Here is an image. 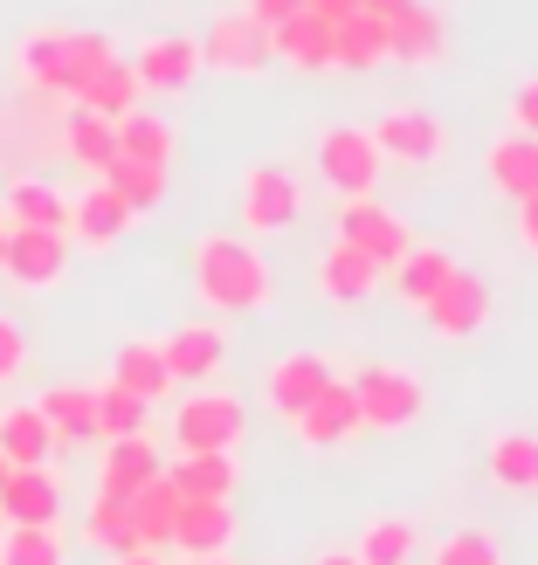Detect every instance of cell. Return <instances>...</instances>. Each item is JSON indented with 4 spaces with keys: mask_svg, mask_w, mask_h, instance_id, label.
<instances>
[{
    "mask_svg": "<svg viewBox=\"0 0 538 565\" xmlns=\"http://www.w3.org/2000/svg\"><path fill=\"white\" fill-rule=\"evenodd\" d=\"M387 282V269L373 263V256H359L352 242H331L325 256H318V290L331 297V303H366Z\"/></svg>",
    "mask_w": 538,
    "mask_h": 565,
    "instance_id": "cell-19",
    "label": "cell"
},
{
    "mask_svg": "<svg viewBox=\"0 0 538 565\" xmlns=\"http://www.w3.org/2000/svg\"><path fill=\"white\" fill-rule=\"evenodd\" d=\"M291 14H304V0H249V21H263V28L291 21Z\"/></svg>",
    "mask_w": 538,
    "mask_h": 565,
    "instance_id": "cell-46",
    "label": "cell"
},
{
    "mask_svg": "<svg viewBox=\"0 0 538 565\" xmlns=\"http://www.w3.org/2000/svg\"><path fill=\"white\" fill-rule=\"evenodd\" d=\"M159 352H166L173 386H187V380H221V365H229V331H221V324H180Z\"/></svg>",
    "mask_w": 538,
    "mask_h": 565,
    "instance_id": "cell-15",
    "label": "cell"
},
{
    "mask_svg": "<svg viewBox=\"0 0 538 565\" xmlns=\"http://www.w3.org/2000/svg\"><path fill=\"white\" fill-rule=\"evenodd\" d=\"M380 146H373V131H359V125H331L325 138H318V173H325V186L338 193V201H352V193H373V180H380Z\"/></svg>",
    "mask_w": 538,
    "mask_h": 565,
    "instance_id": "cell-6",
    "label": "cell"
},
{
    "mask_svg": "<svg viewBox=\"0 0 538 565\" xmlns=\"http://www.w3.org/2000/svg\"><path fill=\"white\" fill-rule=\"evenodd\" d=\"M21 76L42 97H70V28H35L21 42Z\"/></svg>",
    "mask_w": 538,
    "mask_h": 565,
    "instance_id": "cell-25",
    "label": "cell"
},
{
    "mask_svg": "<svg viewBox=\"0 0 538 565\" xmlns=\"http://www.w3.org/2000/svg\"><path fill=\"white\" fill-rule=\"evenodd\" d=\"M249 435V407L235 393H214V386H193L187 401L173 407V441L180 456H208V448H235Z\"/></svg>",
    "mask_w": 538,
    "mask_h": 565,
    "instance_id": "cell-3",
    "label": "cell"
},
{
    "mask_svg": "<svg viewBox=\"0 0 538 565\" xmlns=\"http://www.w3.org/2000/svg\"><path fill=\"white\" fill-rule=\"evenodd\" d=\"M146 401L138 393H125V386H97V441H118V435H146Z\"/></svg>",
    "mask_w": 538,
    "mask_h": 565,
    "instance_id": "cell-41",
    "label": "cell"
},
{
    "mask_svg": "<svg viewBox=\"0 0 538 565\" xmlns=\"http://www.w3.org/2000/svg\"><path fill=\"white\" fill-rule=\"evenodd\" d=\"M110 55H118V49H110V35H97V28H70V97L110 63Z\"/></svg>",
    "mask_w": 538,
    "mask_h": 565,
    "instance_id": "cell-42",
    "label": "cell"
},
{
    "mask_svg": "<svg viewBox=\"0 0 538 565\" xmlns=\"http://www.w3.org/2000/svg\"><path fill=\"white\" fill-rule=\"evenodd\" d=\"M387 276H393V297H401L408 310H429L435 290H442L449 276H456V256H449V248H435V242H414Z\"/></svg>",
    "mask_w": 538,
    "mask_h": 565,
    "instance_id": "cell-22",
    "label": "cell"
},
{
    "mask_svg": "<svg viewBox=\"0 0 538 565\" xmlns=\"http://www.w3.org/2000/svg\"><path fill=\"white\" fill-rule=\"evenodd\" d=\"M35 407L49 420L55 448H91L97 441V386H49Z\"/></svg>",
    "mask_w": 538,
    "mask_h": 565,
    "instance_id": "cell-20",
    "label": "cell"
},
{
    "mask_svg": "<svg viewBox=\"0 0 538 565\" xmlns=\"http://www.w3.org/2000/svg\"><path fill=\"white\" fill-rule=\"evenodd\" d=\"M63 146H70V159L83 166V173H110V166H118V125L110 118H97V110H70V125H63Z\"/></svg>",
    "mask_w": 538,
    "mask_h": 565,
    "instance_id": "cell-32",
    "label": "cell"
},
{
    "mask_svg": "<svg viewBox=\"0 0 538 565\" xmlns=\"http://www.w3.org/2000/svg\"><path fill=\"white\" fill-rule=\"evenodd\" d=\"M346 386H352L359 428H373V435H401V428H414V420L429 414V386H421V373H408V365H393V359L359 365Z\"/></svg>",
    "mask_w": 538,
    "mask_h": 565,
    "instance_id": "cell-2",
    "label": "cell"
},
{
    "mask_svg": "<svg viewBox=\"0 0 538 565\" xmlns=\"http://www.w3.org/2000/svg\"><path fill=\"white\" fill-rule=\"evenodd\" d=\"M490 483L504 497H538V435L531 428H504L490 441Z\"/></svg>",
    "mask_w": 538,
    "mask_h": 565,
    "instance_id": "cell-28",
    "label": "cell"
},
{
    "mask_svg": "<svg viewBox=\"0 0 538 565\" xmlns=\"http://www.w3.org/2000/svg\"><path fill=\"white\" fill-rule=\"evenodd\" d=\"M49 456H55V435H49L42 407H8V414H0V462H8V469H35Z\"/></svg>",
    "mask_w": 538,
    "mask_h": 565,
    "instance_id": "cell-33",
    "label": "cell"
},
{
    "mask_svg": "<svg viewBox=\"0 0 538 565\" xmlns=\"http://www.w3.org/2000/svg\"><path fill=\"white\" fill-rule=\"evenodd\" d=\"M110 565H166V552H146V545H138V552H125V558H110Z\"/></svg>",
    "mask_w": 538,
    "mask_h": 565,
    "instance_id": "cell-49",
    "label": "cell"
},
{
    "mask_svg": "<svg viewBox=\"0 0 538 565\" xmlns=\"http://www.w3.org/2000/svg\"><path fill=\"white\" fill-rule=\"evenodd\" d=\"M331 380H338V365H331L325 352H283V359L270 365V380H263V401H270L283 420H297Z\"/></svg>",
    "mask_w": 538,
    "mask_h": 565,
    "instance_id": "cell-12",
    "label": "cell"
},
{
    "mask_svg": "<svg viewBox=\"0 0 538 565\" xmlns=\"http://www.w3.org/2000/svg\"><path fill=\"white\" fill-rule=\"evenodd\" d=\"M304 14H318V21H346V14H359V0H304Z\"/></svg>",
    "mask_w": 538,
    "mask_h": 565,
    "instance_id": "cell-47",
    "label": "cell"
},
{
    "mask_svg": "<svg viewBox=\"0 0 538 565\" xmlns=\"http://www.w3.org/2000/svg\"><path fill=\"white\" fill-rule=\"evenodd\" d=\"M310 565H359V552H318Z\"/></svg>",
    "mask_w": 538,
    "mask_h": 565,
    "instance_id": "cell-50",
    "label": "cell"
},
{
    "mask_svg": "<svg viewBox=\"0 0 538 565\" xmlns=\"http://www.w3.org/2000/svg\"><path fill=\"white\" fill-rule=\"evenodd\" d=\"M338 242H352L359 256H373L380 269H393L414 248L408 221L393 214L387 201H373V193H352V201H338Z\"/></svg>",
    "mask_w": 538,
    "mask_h": 565,
    "instance_id": "cell-5",
    "label": "cell"
},
{
    "mask_svg": "<svg viewBox=\"0 0 538 565\" xmlns=\"http://www.w3.org/2000/svg\"><path fill=\"white\" fill-rule=\"evenodd\" d=\"M110 386L138 393L146 407H159L166 393H173V373H166V352L152 345V338H131V345L118 352V365H110Z\"/></svg>",
    "mask_w": 538,
    "mask_h": 565,
    "instance_id": "cell-30",
    "label": "cell"
},
{
    "mask_svg": "<svg viewBox=\"0 0 538 565\" xmlns=\"http://www.w3.org/2000/svg\"><path fill=\"white\" fill-rule=\"evenodd\" d=\"M104 186L118 193V201L131 207V214H152L159 201H166V166H146V159H118L104 173Z\"/></svg>",
    "mask_w": 538,
    "mask_h": 565,
    "instance_id": "cell-38",
    "label": "cell"
},
{
    "mask_svg": "<svg viewBox=\"0 0 538 565\" xmlns=\"http://www.w3.org/2000/svg\"><path fill=\"white\" fill-rule=\"evenodd\" d=\"M235 497H180L173 518V552L180 558H221L235 545Z\"/></svg>",
    "mask_w": 538,
    "mask_h": 565,
    "instance_id": "cell-11",
    "label": "cell"
},
{
    "mask_svg": "<svg viewBox=\"0 0 538 565\" xmlns=\"http://www.w3.org/2000/svg\"><path fill=\"white\" fill-rule=\"evenodd\" d=\"M173 146H180V138H173V125H166L159 110H146V104H138V110H125V118H118V159L173 166Z\"/></svg>",
    "mask_w": 538,
    "mask_h": 565,
    "instance_id": "cell-35",
    "label": "cell"
},
{
    "mask_svg": "<svg viewBox=\"0 0 538 565\" xmlns=\"http://www.w3.org/2000/svg\"><path fill=\"white\" fill-rule=\"evenodd\" d=\"M21 365H28V338H21L14 318H0V386L21 380Z\"/></svg>",
    "mask_w": 538,
    "mask_h": 565,
    "instance_id": "cell-43",
    "label": "cell"
},
{
    "mask_svg": "<svg viewBox=\"0 0 538 565\" xmlns=\"http://www.w3.org/2000/svg\"><path fill=\"white\" fill-rule=\"evenodd\" d=\"M159 469H166V462H159L152 435H118V441H104V456H97V490L131 497L138 483H152Z\"/></svg>",
    "mask_w": 538,
    "mask_h": 565,
    "instance_id": "cell-21",
    "label": "cell"
},
{
    "mask_svg": "<svg viewBox=\"0 0 538 565\" xmlns=\"http://www.w3.org/2000/svg\"><path fill=\"white\" fill-rule=\"evenodd\" d=\"M270 55L276 63H291V70H331V21L318 14H291V21H276L270 28Z\"/></svg>",
    "mask_w": 538,
    "mask_h": 565,
    "instance_id": "cell-24",
    "label": "cell"
},
{
    "mask_svg": "<svg viewBox=\"0 0 538 565\" xmlns=\"http://www.w3.org/2000/svg\"><path fill=\"white\" fill-rule=\"evenodd\" d=\"M373 146L387 166H435L449 152V125L435 118V110H387V118L373 125Z\"/></svg>",
    "mask_w": 538,
    "mask_h": 565,
    "instance_id": "cell-9",
    "label": "cell"
},
{
    "mask_svg": "<svg viewBox=\"0 0 538 565\" xmlns=\"http://www.w3.org/2000/svg\"><path fill=\"white\" fill-rule=\"evenodd\" d=\"M83 539H91L104 558H125V552H138V531H131V511H125V497L97 490V497H91V511H83Z\"/></svg>",
    "mask_w": 538,
    "mask_h": 565,
    "instance_id": "cell-37",
    "label": "cell"
},
{
    "mask_svg": "<svg viewBox=\"0 0 538 565\" xmlns=\"http://www.w3.org/2000/svg\"><path fill=\"white\" fill-rule=\"evenodd\" d=\"M270 28L249 21V14H221L208 35H201V70H221V76H256L270 70Z\"/></svg>",
    "mask_w": 538,
    "mask_h": 565,
    "instance_id": "cell-8",
    "label": "cell"
},
{
    "mask_svg": "<svg viewBox=\"0 0 538 565\" xmlns=\"http://www.w3.org/2000/svg\"><path fill=\"white\" fill-rule=\"evenodd\" d=\"M0 565H63V524H8Z\"/></svg>",
    "mask_w": 538,
    "mask_h": 565,
    "instance_id": "cell-39",
    "label": "cell"
},
{
    "mask_svg": "<svg viewBox=\"0 0 538 565\" xmlns=\"http://www.w3.org/2000/svg\"><path fill=\"white\" fill-rule=\"evenodd\" d=\"M0 524H63V476L49 462L8 469V483H0Z\"/></svg>",
    "mask_w": 538,
    "mask_h": 565,
    "instance_id": "cell-13",
    "label": "cell"
},
{
    "mask_svg": "<svg viewBox=\"0 0 538 565\" xmlns=\"http://www.w3.org/2000/svg\"><path fill=\"white\" fill-rule=\"evenodd\" d=\"M414 545H421V524L408 511H380L359 531V565H414Z\"/></svg>",
    "mask_w": 538,
    "mask_h": 565,
    "instance_id": "cell-34",
    "label": "cell"
},
{
    "mask_svg": "<svg viewBox=\"0 0 538 565\" xmlns=\"http://www.w3.org/2000/svg\"><path fill=\"white\" fill-rule=\"evenodd\" d=\"M387 63V21L380 14H346L331 21V70H380Z\"/></svg>",
    "mask_w": 538,
    "mask_h": 565,
    "instance_id": "cell-29",
    "label": "cell"
},
{
    "mask_svg": "<svg viewBox=\"0 0 538 565\" xmlns=\"http://www.w3.org/2000/svg\"><path fill=\"white\" fill-rule=\"evenodd\" d=\"M304 214V186L283 159H263L242 173V228L249 235H283Z\"/></svg>",
    "mask_w": 538,
    "mask_h": 565,
    "instance_id": "cell-4",
    "label": "cell"
},
{
    "mask_svg": "<svg viewBox=\"0 0 538 565\" xmlns=\"http://www.w3.org/2000/svg\"><path fill=\"white\" fill-rule=\"evenodd\" d=\"M0 263H8V214H0Z\"/></svg>",
    "mask_w": 538,
    "mask_h": 565,
    "instance_id": "cell-51",
    "label": "cell"
},
{
    "mask_svg": "<svg viewBox=\"0 0 538 565\" xmlns=\"http://www.w3.org/2000/svg\"><path fill=\"white\" fill-rule=\"evenodd\" d=\"M125 511H131V531H138V545L146 552H166L173 545V518H180V490L166 483V469L152 476V483H138L125 497Z\"/></svg>",
    "mask_w": 538,
    "mask_h": 565,
    "instance_id": "cell-23",
    "label": "cell"
},
{
    "mask_svg": "<svg viewBox=\"0 0 538 565\" xmlns=\"http://www.w3.org/2000/svg\"><path fill=\"white\" fill-rule=\"evenodd\" d=\"M484 173H490V186L504 193V201H525V193H538V138L504 131L497 146L484 152Z\"/></svg>",
    "mask_w": 538,
    "mask_h": 565,
    "instance_id": "cell-26",
    "label": "cell"
},
{
    "mask_svg": "<svg viewBox=\"0 0 538 565\" xmlns=\"http://www.w3.org/2000/svg\"><path fill=\"white\" fill-rule=\"evenodd\" d=\"M14 221V228H63L70 235V201L55 193L49 180H14L8 186V207H0Z\"/></svg>",
    "mask_w": 538,
    "mask_h": 565,
    "instance_id": "cell-36",
    "label": "cell"
},
{
    "mask_svg": "<svg viewBox=\"0 0 538 565\" xmlns=\"http://www.w3.org/2000/svg\"><path fill=\"white\" fill-rule=\"evenodd\" d=\"M449 55V21L429 8V0H408L401 14L387 21V63H414V70H429Z\"/></svg>",
    "mask_w": 538,
    "mask_h": 565,
    "instance_id": "cell-14",
    "label": "cell"
},
{
    "mask_svg": "<svg viewBox=\"0 0 538 565\" xmlns=\"http://www.w3.org/2000/svg\"><path fill=\"white\" fill-rule=\"evenodd\" d=\"M193 297L214 318H256V310H270L276 282H270L263 248L249 235H201L193 242Z\"/></svg>",
    "mask_w": 538,
    "mask_h": 565,
    "instance_id": "cell-1",
    "label": "cell"
},
{
    "mask_svg": "<svg viewBox=\"0 0 538 565\" xmlns=\"http://www.w3.org/2000/svg\"><path fill=\"white\" fill-rule=\"evenodd\" d=\"M511 131L538 138V76H531V83H518V97H511Z\"/></svg>",
    "mask_w": 538,
    "mask_h": 565,
    "instance_id": "cell-45",
    "label": "cell"
},
{
    "mask_svg": "<svg viewBox=\"0 0 538 565\" xmlns=\"http://www.w3.org/2000/svg\"><path fill=\"white\" fill-rule=\"evenodd\" d=\"M291 428H297V441H304V448H346V441L359 435L352 386H346V380H331V386L318 393V401H310V407L291 420Z\"/></svg>",
    "mask_w": 538,
    "mask_h": 565,
    "instance_id": "cell-17",
    "label": "cell"
},
{
    "mask_svg": "<svg viewBox=\"0 0 538 565\" xmlns=\"http://www.w3.org/2000/svg\"><path fill=\"white\" fill-rule=\"evenodd\" d=\"M0 483H8V462H0Z\"/></svg>",
    "mask_w": 538,
    "mask_h": 565,
    "instance_id": "cell-53",
    "label": "cell"
},
{
    "mask_svg": "<svg viewBox=\"0 0 538 565\" xmlns=\"http://www.w3.org/2000/svg\"><path fill=\"white\" fill-rule=\"evenodd\" d=\"M511 235L525 256H538V193H525V201H511Z\"/></svg>",
    "mask_w": 538,
    "mask_h": 565,
    "instance_id": "cell-44",
    "label": "cell"
},
{
    "mask_svg": "<svg viewBox=\"0 0 538 565\" xmlns=\"http://www.w3.org/2000/svg\"><path fill=\"white\" fill-rule=\"evenodd\" d=\"M421 318H429V331L449 338V345H456V338H476V331L490 324V282L456 263V276H449L442 290H435V303L421 310Z\"/></svg>",
    "mask_w": 538,
    "mask_h": 565,
    "instance_id": "cell-10",
    "label": "cell"
},
{
    "mask_svg": "<svg viewBox=\"0 0 538 565\" xmlns=\"http://www.w3.org/2000/svg\"><path fill=\"white\" fill-rule=\"evenodd\" d=\"M131 221H138V214L97 180L91 193H83V201H70V242H83V248H110V242H125V235H131Z\"/></svg>",
    "mask_w": 538,
    "mask_h": 565,
    "instance_id": "cell-18",
    "label": "cell"
},
{
    "mask_svg": "<svg viewBox=\"0 0 538 565\" xmlns=\"http://www.w3.org/2000/svg\"><path fill=\"white\" fill-rule=\"evenodd\" d=\"M138 97H146V83H138V70L125 63V55H110V63L76 90V104H83V110H97V118H110V125H118L125 110H138Z\"/></svg>",
    "mask_w": 538,
    "mask_h": 565,
    "instance_id": "cell-31",
    "label": "cell"
},
{
    "mask_svg": "<svg viewBox=\"0 0 538 565\" xmlns=\"http://www.w3.org/2000/svg\"><path fill=\"white\" fill-rule=\"evenodd\" d=\"M0 276L14 290H55L70 276V235L63 228H14L8 221V263H0Z\"/></svg>",
    "mask_w": 538,
    "mask_h": 565,
    "instance_id": "cell-7",
    "label": "cell"
},
{
    "mask_svg": "<svg viewBox=\"0 0 538 565\" xmlns=\"http://www.w3.org/2000/svg\"><path fill=\"white\" fill-rule=\"evenodd\" d=\"M359 8H366V14H380V21H393V14L408 8V0H359Z\"/></svg>",
    "mask_w": 538,
    "mask_h": 565,
    "instance_id": "cell-48",
    "label": "cell"
},
{
    "mask_svg": "<svg viewBox=\"0 0 538 565\" xmlns=\"http://www.w3.org/2000/svg\"><path fill=\"white\" fill-rule=\"evenodd\" d=\"M166 483L180 497H235L242 490V462H235V448H208V456H180L166 469Z\"/></svg>",
    "mask_w": 538,
    "mask_h": 565,
    "instance_id": "cell-27",
    "label": "cell"
},
{
    "mask_svg": "<svg viewBox=\"0 0 538 565\" xmlns=\"http://www.w3.org/2000/svg\"><path fill=\"white\" fill-rule=\"evenodd\" d=\"M429 565H504V545H497V531L463 524V531H449V539L429 545Z\"/></svg>",
    "mask_w": 538,
    "mask_h": 565,
    "instance_id": "cell-40",
    "label": "cell"
},
{
    "mask_svg": "<svg viewBox=\"0 0 538 565\" xmlns=\"http://www.w3.org/2000/svg\"><path fill=\"white\" fill-rule=\"evenodd\" d=\"M187 565H235V558H229V552H221V558H187Z\"/></svg>",
    "mask_w": 538,
    "mask_h": 565,
    "instance_id": "cell-52",
    "label": "cell"
},
{
    "mask_svg": "<svg viewBox=\"0 0 538 565\" xmlns=\"http://www.w3.org/2000/svg\"><path fill=\"white\" fill-rule=\"evenodd\" d=\"M138 83H146V90H187L193 76H201V42L193 35H152V42H138Z\"/></svg>",
    "mask_w": 538,
    "mask_h": 565,
    "instance_id": "cell-16",
    "label": "cell"
}]
</instances>
